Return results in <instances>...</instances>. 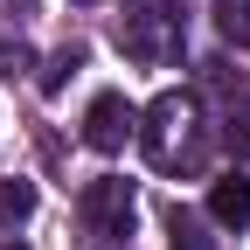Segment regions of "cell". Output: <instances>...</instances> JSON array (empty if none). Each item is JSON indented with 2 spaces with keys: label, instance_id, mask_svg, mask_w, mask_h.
Instances as JSON below:
<instances>
[{
  "label": "cell",
  "instance_id": "5b68a950",
  "mask_svg": "<svg viewBox=\"0 0 250 250\" xmlns=\"http://www.w3.org/2000/svg\"><path fill=\"white\" fill-rule=\"evenodd\" d=\"M208 223L250 229V174H223V181L208 188Z\"/></svg>",
  "mask_w": 250,
  "mask_h": 250
},
{
  "label": "cell",
  "instance_id": "3957f363",
  "mask_svg": "<svg viewBox=\"0 0 250 250\" xmlns=\"http://www.w3.org/2000/svg\"><path fill=\"white\" fill-rule=\"evenodd\" d=\"M83 223H90V236H104V250L132 229V181H118V174H104V181H90L83 188Z\"/></svg>",
  "mask_w": 250,
  "mask_h": 250
},
{
  "label": "cell",
  "instance_id": "52a82bcc",
  "mask_svg": "<svg viewBox=\"0 0 250 250\" xmlns=\"http://www.w3.org/2000/svg\"><path fill=\"white\" fill-rule=\"evenodd\" d=\"M215 28H223V42L250 49V0H215Z\"/></svg>",
  "mask_w": 250,
  "mask_h": 250
},
{
  "label": "cell",
  "instance_id": "7a4b0ae2",
  "mask_svg": "<svg viewBox=\"0 0 250 250\" xmlns=\"http://www.w3.org/2000/svg\"><path fill=\"white\" fill-rule=\"evenodd\" d=\"M118 42H125V56H139V62H160V56H174V42H181V21L167 14V0H139L132 14H125Z\"/></svg>",
  "mask_w": 250,
  "mask_h": 250
},
{
  "label": "cell",
  "instance_id": "8992f818",
  "mask_svg": "<svg viewBox=\"0 0 250 250\" xmlns=\"http://www.w3.org/2000/svg\"><path fill=\"white\" fill-rule=\"evenodd\" d=\"M35 215V181H0V229H21Z\"/></svg>",
  "mask_w": 250,
  "mask_h": 250
},
{
  "label": "cell",
  "instance_id": "30bf717a",
  "mask_svg": "<svg viewBox=\"0 0 250 250\" xmlns=\"http://www.w3.org/2000/svg\"><path fill=\"white\" fill-rule=\"evenodd\" d=\"M223 146H229V153H250V104H243V111H229V125H223Z\"/></svg>",
  "mask_w": 250,
  "mask_h": 250
},
{
  "label": "cell",
  "instance_id": "9c48e42d",
  "mask_svg": "<svg viewBox=\"0 0 250 250\" xmlns=\"http://www.w3.org/2000/svg\"><path fill=\"white\" fill-rule=\"evenodd\" d=\"M77 70H83V49H77V42H70V49H56V56H49V70H42V90H49V98H56V90H62V83H70Z\"/></svg>",
  "mask_w": 250,
  "mask_h": 250
},
{
  "label": "cell",
  "instance_id": "277c9868",
  "mask_svg": "<svg viewBox=\"0 0 250 250\" xmlns=\"http://www.w3.org/2000/svg\"><path fill=\"white\" fill-rule=\"evenodd\" d=\"M132 132H139V111L125 104L118 90H98L90 111H83V146H90V153H125Z\"/></svg>",
  "mask_w": 250,
  "mask_h": 250
},
{
  "label": "cell",
  "instance_id": "6da1fadb",
  "mask_svg": "<svg viewBox=\"0 0 250 250\" xmlns=\"http://www.w3.org/2000/svg\"><path fill=\"white\" fill-rule=\"evenodd\" d=\"M188 139H195V98L188 90H160L146 111H139V146H146V160L174 174L188 160Z\"/></svg>",
  "mask_w": 250,
  "mask_h": 250
},
{
  "label": "cell",
  "instance_id": "8fae6325",
  "mask_svg": "<svg viewBox=\"0 0 250 250\" xmlns=\"http://www.w3.org/2000/svg\"><path fill=\"white\" fill-rule=\"evenodd\" d=\"M7 250H21V243H7Z\"/></svg>",
  "mask_w": 250,
  "mask_h": 250
},
{
  "label": "cell",
  "instance_id": "7c38bea8",
  "mask_svg": "<svg viewBox=\"0 0 250 250\" xmlns=\"http://www.w3.org/2000/svg\"><path fill=\"white\" fill-rule=\"evenodd\" d=\"M83 7H90V0H83Z\"/></svg>",
  "mask_w": 250,
  "mask_h": 250
},
{
  "label": "cell",
  "instance_id": "ba28073f",
  "mask_svg": "<svg viewBox=\"0 0 250 250\" xmlns=\"http://www.w3.org/2000/svg\"><path fill=\"white\" fill-rule=\"evenodd\" d=\"M167 243H174V250H215V236H208V229H202L188 208H174V223H167Z\"/></svg>",
  "mask_w": 250,
  "mask_h": 250
}]
</instances>
